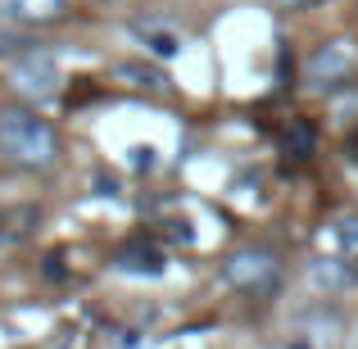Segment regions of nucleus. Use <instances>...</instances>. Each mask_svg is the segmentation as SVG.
I'll return each instance as SVG.
<instances>
[{
	"mask_svg": "<svg viewBox=\"0 0 358 349\" xmlns=\"http://www.w3.org/2000/svg\"><path fill=\"white\" fill-rule=\"evenodd\" d=\"M313 281H317V286H345V281H350V272H341V268H336V259H317L313 263Z\"/></svg>",
	"mask_w": 358,
	"mask_h": 349,
	"instance_id": "obj_9",
	"label": "nucleus"
},
{
	"mask_svg": "<svg viewBox=\"0 0 358 349\" xmlns=\"http://www.w3.org/2000/svg\"><path fill=\"white\" fill-rule=\"evenodd\" d=\"M136 36L159 55V59H173V55H182V32H173V27H164V23H141Z\"/></svg>",
	"mask_w": 358,
	"mask_h": 349,
	"instance_id": "obj_7",
	"label": "nucleus"
},
{
	"mask_svg": "<svg viewBox=\"0 0 358 349\" xmlns=\"http://www.w3.org/2000/svg\"><path fill=\"white\" fill-rule=\"evenodd\" d=\"M281 145H286L295 159H304L308 150H313V131H308V122H290L286 136H281Z\"/></svg>",
	"mask_w": 358,
	"mask_h": 349,
	"instance_id": "obj_8",
	"label": "nucleus"
},
{
	"mask_svg": "<svg viewBox=\"0 0 358 349\" xmlns=\"http://www.w3.org/2000/svg\"><path fill=\"white\" fill-rule=\"evenodd\" d=\"M277 259H272L268 250H236L227 263H222V277L231 281L236 290L245 295H268L272 286H277Z\"/></svg>",
	"mask_w": 358,
	"mask_h": 349,
	"instance_id": "obj_3",
	"label": "nucleus"
},
{
	"mask_svg": "<svg viewBox=\"0 0 358 349\" xmlns=\"http://www.w3.org/2000/svg\"><path fill=\"white\" fill-rule=\"evenodd\" d=\"M0 155L18 168H50L59 159V136L32 109H0Z\"/></svg>",
	"mask_w": 358,
	"mask_h": 349,
	"instance_id": "obj_1",
	"label": "nucleus"
},
{
	"mask_svg": "<svg viewBox=\"0 0 358 349\" xmlns=\"http://www.w3.org/2000/svg\"><path fill=\"white\" fill-rule=\"evenodd\" d=\"M336 245H341L345 259H358V218L336 222Z\"/></svg>",
	"mask_w": 358,
	"mask_h": 349,
	"instance_id": "obj_10",
	"label": "nucleus"
},
{
	"mask_svg": "<svg viewBox=\"0 0 358 349\" xmlns=\"http://www.w3.org/2000/svg\"><path fill=\"white\" fill-rule=\"evenodd\" d=\"M64 9H69V0H0V14L14 18V23H55V18H64Z\"/></svg>",
	"mask_w": 358,
	"mask_h": 349,
	"instance_id": "obj_6",
	"label": "nucleus"
},
{
	"mask_svg": "<svg viewBox=\"0 0 358 349\" xmlns=\"http://www.w3.org/2000/svg\"><path fill=\"white\" fill-rule=\"evenodd\" d=\"M354 69H358V55H354V45L350 41H327V45H317L313 55H308V64H304V78L313 82V87H341V82H350L354 78Z\"/></svg>",
	"mask_w": 358,
	"mask_h": 349,
	"instance_id": "obj_4",
	"label": "nucleus"
},
{
	"mask_svg": "<svg viewBox=\"0 0 358 349\" xmlns=\"http://www.w3.org/2000/svg\"><path fill=\"white\" fill-rule=\"evenodd\" d=\"M281 5H304V0H281Z\"/></svg>",
	"mask_w": 358,
	"mask_h": 349,
	"instance_id": "obj_11",
	"label": "nucleus"
},
{
	"mask_svg": "<svg viewBox=\"0 0 358 349\" xmlns=\"http://www.w3.org/2000/svg\"><path fill=\"white\" fill-rule=\"evenodd\" d=\"M114 263L122 272H136V277H159L164 272V250L155 241H145V236H136V241H127L114 254Z\"/></svg>",
	"mask_w": 358,
	"mask_h": 349,
	"instance_id": "obj_5",
	"label": "nucleus"
},
{
	"mask_svg": "<svg viewBox=\"0 0 358 349\" xmlns=\"http://www.w3.org/2000/svg\"><path fill=\"white\" fill-rule=\"evenodd\" d=\"M9 82H14L27 100H50V96H59L64 73H59V64H55V55L23 50L14 64H9Z\"/></svg>",
	"mask_w": 358,
	"mask_h": 349,
	"instance_id": "obj_2",
	"label": "nucleus"
}]
</instances>
